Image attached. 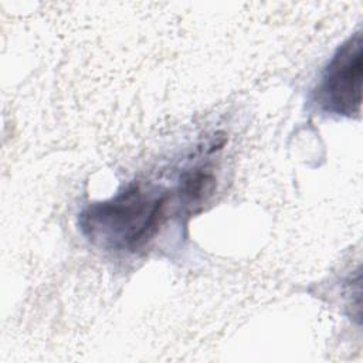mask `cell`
Returning a JSON list of instances; mask_svg holds the SVG:
<instances>
[{"instance_id": "6da1fadb", "label": "cell", "mask_w": 363, "mask_h": 363, "mask_svg": "<svg viewBox=\"0 0 363 363\" xmlns=\"http://www.w3.org/2000/svg\"><path fill=\"white\" fill-rule=\"evenodd\" d=\"M166 201L167 194L132 184L109 200L88 206L79 216V228L98 247L135 252L157 233Z\"/></svg>"}, {"instance_id": "7a4b0ae2", "label": "cell", "mask_w": 363, "mask_h": 363, "mask_svg": "<svg viewBox=\"0 0 363 363\" xmlns=\"http://www.w3.org/2000/svg\"><path fill=\"white\" fill-rule=\"evenodd\" d=\"M363 77L362 34L347 38L326 65L315 91V101L325 112L353 116L360 112Z\"/></svg>"}, {"instance_id": "3957f363", "label": "cell", "mask_w": 363, "mask_h": 363, "mask_svg": "<svg viewBox=\"0 0 363 363\" xmlns=\"http://www.w3.org/2000/svg\"><path fill=\"white\" fill-rule=\"evenodd\" d=\"M214 179L210 174H204L201 172L186 174L182 183V193L183 196L191 201L197 203L204 199L206 193L211 191Z\"/></svg>"}]
</instances>
